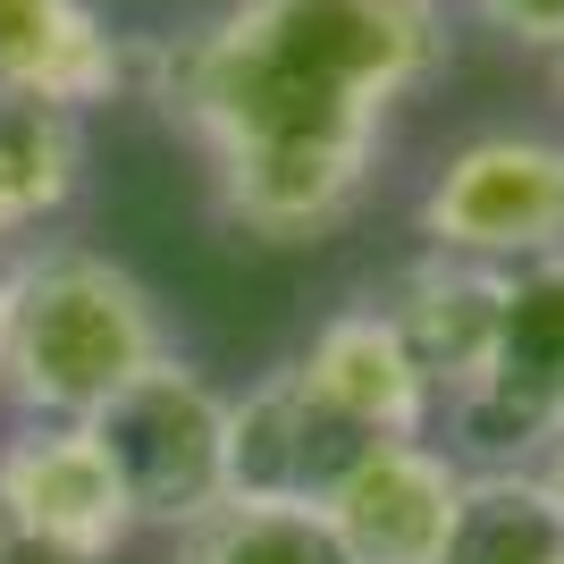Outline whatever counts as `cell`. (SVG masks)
<instances>
[{"label": "cell", "instance_id": "cell-1", "mask_svg": "<svg viewBox=\"0 0 564 564\" xmlns=\"http://www.w3.org/2000/svg\"><path fill=\"white\" fill-rule=\"evenodd\" d=\"M438 68V0H228L143 51V94L203 152L236 236L321 245L362 212L388 127Z\"/></svg>", "mask_w": 564, "mask_h": 564}, {"label": "cell", "instance_id": "cell-2", "mask_svg": "<svg viewBox=\"0 0 564 564\" xmlns=\"http://www.w3.org/2000/svg\"><path fill=\"white\" fill-rule=\"evenodd\" d=\"M169 346L152 286L94 245L0 253V404L18 422H94Z\"/></svg>", "mask_w": 564, "mask_h": 564}, {"label": "cell", "instance_id": "cell-3", "mask_svg": "<svg viewBox=\"0 0 564 564\" xmlns=\"http://www.w3.org/2000/svg\"><path fill=\"white\" fill-rule=\"evenodd\" d=\"M447 430L471 447V471L540 464L564 430V253L514 261L497 279V329L480 354V379L438 404Z\"/></svg>", "mask_w": 564, "mask_h": 564}, {"label": "cell", "instance_id": "cell-4", "mask_svg": "<svg viewBox=\"0 0 564 564\" xmlns=\"http://www.w3.org/2000/svg\"><path fill=\"white\" fill-rule=\"evenodd\" d=\"M94 438L110 447L135 531H186L228 497V397L186 354H161L152 371L94 413Z\"/></svg>", "mask_w": 564, "mask_h": 564}, {"label": "cell", "instance_id": "cell-5", "mask_svg": "<svg viewBox=\"0 0 564 564\" xmlns=\"http://www.w3.org/2000/svg\"><path fill=\"white\" fill-rule=\"evenodd\" d=\"M413 228H422L430 253L489 261V270L564 253V135L497 127V135L455 143L430 169Z\"/></svg>", "mask_w": 564, "mask_h": 564}, {"label": "cell", "instance_id": "cell-6", "mask_svg": "<svg viewBox=\"0 0 564 564\" xmlns=\"http://www.w3.org/2000/svg\"><path fill=\"white\" fill-rule=\"evenodd\" d=\"M0 531L59 547L76 564H110L135 540V506L94 422H18L0 438Z\"/></svg>", "mask_w": 564, "mask_h": 564}, {"label": "cell", "instance_id": "cell-7", "mask_svg": "<svg viewBox=\"0 0 564 564\" xmlns=\"http://www.w3.org/2000/svg\"><path fill=\"white\" fill-rule=\"evenodd\" d=\"M464 480L471 471L430 438H379L321 497V522L346 564H438L464 514Z\"/></svg>", "mask_w": 564, "mask_h": 564}, {"label": "cell", "instance_id": "cell-8", "mask_svg": "<svg viewBox=\"0 0 564 564\" xmlns=\"http://www.w3.org/2000/svg\"><path fill=\"white\" fill-rule=\"evenodd\" d=\"M286 371L304 379L354 438H371V447L379 438H430V422H438V388L422 379V362L404 354L397 321H388L371 295L329 312Z\"/></svg>", "mask_w": 564, "mask_h": 564}, {"label": "cell", "instance_id": "cell-9", "mask_svg": "<svg viewBox=\"0 0 564 564\" xmlns=\"http://www.w3.org/2000/svg\"><path fill=\"white\" fill-rule=\"evenodd\" d=\"M354 455H371V438H354L286 362L261 379V388L228 397V497L321 506V497L346 480Z\"/></svg>", "mask_w": 564, "mask_h": 564}, {"label": "cell", "instance_id": "cell-10", "mask_svg": "<svg viewBox=\"0 0 564 564\" xmlns=\"http://www.w3.org/2000/svg\"><path fill=\"white\" fill-rule=\"evenodd\" d=\"M127 76L135 59L94 0H0V94L85 118L127 94Z\"/></svg>", "mask_w": 564, "mask_h": 564}, {"label": "cell", "instance_id": "cell-11", "mask_svg": "<svg viewBox=\"0 0 564 564\" xmlns=\"http://www.w3.org/2000/svg\"><path fill=\"white\" fill-rule=\"evenodd\" d=\"M497 279H506V270H489V261L422 253L371 295V304L397 321V337H404V354L422 362V379L438 388V404L464 397L471 379H480V354H489V329H497Z\"/></svg>", "mask_w": 564, "mask_h": 564}, {"label": "cell", "instance_id": "cell-12", "mask_svg": "<svg viewBox=\"0 0 564 564\" xmlns=\"http://www.w3.org/2000/svg\"><path fill=\"white\" fill-rule=\"evenodd\" d=\"M76 186H85V118L0 94V253L68 212Z\"/></svg>", "mask_w": 564, "mask_h": 564}, {"label": "cell", "instance_id": "cell-13", "mask_svg": "<svg viewBox=\"0 0 564 564\" xmlns=\"http://www.w3.org/2000/svg\"><path fill=\"white\" fill-rule=\"evenodd\" d=\"M438 564H564V506L547 497V480L531 464L471 471L464 480V514H455L447 556Z\"/></svg>", "mask_w": 564, "mask_h": 564}, {"label": "cell", "instance_id": "cell-14", "mask_svg": "<svg viewBox=\"0 0 564 564\" xmlns=\"http://www.w3.org/2000/svg\"><path fill=\"white\" fill-rule=\"evenodd\" d=\"M169 564H346L321 506L286 497H219L203 522L169 540Z\"/></svg>", "mask_w": 564, "mask_h": 564}, {"label": "cell", "instance_id": "cell-15", "mask_svg": "<svg viewBox=\"0 0 564 564\" xmlns=\"http://www.w3.org/2000/svg\"><path fill=\"white\" fill-rule=\"evenodd\" d=\"M471 18L506 34L514 51H540V59L564 51V0H471Z\"/></svg>", "mask_w": 564, "mask_h": 564}, {"label": "cell", "instance_id": "cell-16", "mask_svg": "<svg viewBox=\"0 0 564 564\" xmlns=\"http://www.w3.org/2000/svg\"><path fill=\"white\" fill-rule=\"evenodd\" d=\"M0 564H76V556H59V547H34V540H9V531H0Z\"/></svg>", "mask_w": 564, "mask_h": 564}, {"label": "cell", "instance_id": "cell-17", "mask_svg": "<svg viewBox=\"0 0 564 564\" xmlns=\"http://www.w3.org/2000/svg\"><path fill=\"white\" fill-rule=\"evenodd\" d=\"M531 471H540V480H547V497H556V506H564V430H556V438H547V455H540V464H531Z\"/></svg>", "mask_w": 564, "mask_h": 564}, {"label": "cell", "instance_id": "cell-18", "mask_svg": "<svg viewBox=\"0 0 564 564\" xmlns=\"http://www.w3.org/2000/svg\"><path fill=\"white\" fill-rule=\"evenodd\" d=\"M547 68H556V94H564V51H556V59H547Z\"/></svg>", "mask_w": 564, "mask_h": 564}]
</instances>
